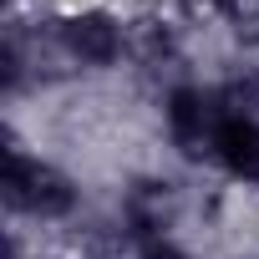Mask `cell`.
<instances>
[{"label": "cell", "mask_w": 259, "mask_h": 259, "mask_svg": "<svg viewBox=\"0 0 259 259\" xmlns=\"http://www.w3.org/2000/svg\"><path fill=\"white\" fill-rule=\"evenodd\" d=\"M213 163L234 178V183H259V117H239L224 112L213 127Z\"/></svg>", "instance_id": "obj_2"}, {"label": "cell", "mask_w": 259, "mask_h": 259, "mask_svg": "<svg viewBox=\"0 0 259 259\" xmlns=\"http://www.w3.org/2000/svg\"><path fill=\"white\" fill-rule=\"evenodd\" d=\"M76 183L46 163L41 153H26V148H11V163H6V203L16 219H36V224H61L66 213H76Z\"/></svg>", "instance_id": "obj_1"}]
</instances>
